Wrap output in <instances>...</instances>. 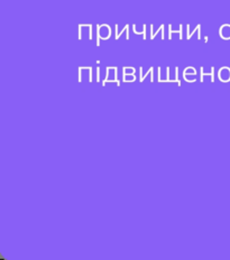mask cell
<instances>
[{
	"mask_svg": "<svg viewBox=\"0 0 230 260\" xmlns=\"http://www.w3.org/2000/svg\"><path fill=\"white\" fill-rule=\"evenodd\" d=\"M213 71H215V69L211 68V73H205V72H204V69L201 68V72H202V73H201L202 77H201V79H200L201 82H204V77H205V75H207V77H208V75H210V77H211V82H215V72H213Z\"/></svg>",
	"mask_w": 230,
	"mask_h": 260,
	"instance_id": "1",
	"label": "cell"
},
{
	"mask_svg": "<svg viewBox=\"0 0 230 260\" xmlns=\"http://www.w3.org/2000/svg\"><path fill=\"white\" fill-rule=\"evenodd\" d=\"M169 28H168V34H169V36H168V39L169 40H172V34L173 32H180V39H182V25H180V30H172V26L169 25L168 26Z\"/></svg>",
	"mask_w": 230,
	"mask_h": 260,
	"instance_id": "2",
	"label": "cell"
},
{
	"mask_svg": "<svg viewBox=\"0 0 230 260\" xmlns=\"http://www.w3.org/2000/svg\"><path fill=\"white\" fill-rule=\"evenodd\" d=\"M175 70H177V78H178V71H179V69L177 68V69H175ZM175 81H177V82H178V84L181 86V82H180V81L179 80H175Z\"/></svg>",
	"mask_w": 230,
	"mask_h": 260,
	"instance_id": "3",
	"label": "cell"
}]
</instances>
